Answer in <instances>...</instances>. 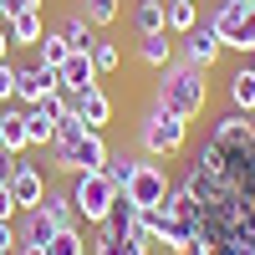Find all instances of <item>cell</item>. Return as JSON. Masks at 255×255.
Masks as SVG:
<instances>
[{
  "instance_id": "27",
  "label": "cell",
  "mask_w": 255,
  "mask_h": 255,
  "mask_svg": "<svg viewBox=\"0 0 255 255\" xmlns=\"http://www.w3.org/2000/svg\"><path fill=\"white\" fill-rule=\"evenodd\" d=\"M138 163H143V158H133V153H113V158H108V168H102V174H108V184H113L118 194H123V189L133 184V174H138Z\"/></svg>"
},
{
  "instance_id": "14",
  "label": "cell",
  "mask_w": 255,
  "mask_h": 255,
  "mask_svg": "<svg viewBox=\"0 0 255 255\" xmlns=\"http://www.w3.org/2000/svg\"><path fill=\"white\" fill-rule=\"evenodd\" d=\"M72 113L92 128V133H102V128L113 123V97L102 92V87H92V92H82V97H72Z\"/></svg>"
},
{
  "instance_id": "7",
  "label": "cell",
  "mask_w": 255,
  "mask_h": 255,
  "mask_svg": "<svg viewBox=\"0 0 255 255\" xmlns=\"http://www.w3.org/2000/svg\"><path fill=\"white\" fill-rule=\"evenodd\" d=\"M108 158H113L108 138H102V133H87L67 158H56L51 168H61V174H97V168H108Z\"/></svg>"
},
{
  "instance_id": "13",
  "label": "cell",
  "mask_w": 255,
  "mask_h": 255,
  "mask_svg": "<svg viewBox=\"0 0 255 255\" xmlns=\"http://www.w3.org/2000/svg\"><path fill=\"white\" fill-rule=\"evenodd\" d=\"M92 255H153V240H148V235H118V230L97 225Z\"/></svg>"
},
{
  "instance_id": "10",
  "label": "cell",
  "mask_w": 255,
  "mask_h": 255,
  "mask_svg": "<svg viewBox=\"0 0 255 255\" xmlns=\"http://www.w3.org/2000/svg\"><path fill=\"white\" fill-rule=\"evenodd\" d=\"M56 230H61V225H56L41 204H36V209H20V215H15V240H20V245H41V250H46V245L56 240ZM20 245H15V250H20Z\"/></svg>"
},
{
  "instance_id": "29",
  "label": "cell",
  "mask_w": 255,
  "mask_h": 255,
  "mask_svg": "<svg viewBox=\"0 0 255 255\" xmlns=\"http://www.w3.org/2000/svg\"><path fill=\"white\" fill-rule=\"evenodd\" d=\"M15 97V61L5 56V61H0V102H10Z\"/></svg>"
},
{
  "instance_id": "37",
  "label": "cell",
  "mask_w": 255,
  "mask_h": 255,
  "mask_svg": "<svg viewBox=\"0 0 255 255\" xmlns=\"http://www.w3.org/2000/svg\"><path fill=\"white\" fill-rule=\"evenodd\" d=\"M0 153H5V143H0Z\"/></svg>"
},
{
  "instance_id": "30",
  "label": "cell",
  "mask_w": 255,
  "mask_h": 255,
  "mask_svg": "<svg viewBox=\"0 0 255 255\" xmlns=\"http://www.w3.org/2000/svg\"><path fill=\"white\" fill-rule=\"evenodd\" d=\"M15 220H0V255H15Z\"/></svg>"
},
{
  "instance_id": "5",
  "label": "cell",
  "mask_w": 255,
  "mask_h": 255,
  "mask_svg": "<svg viewBox=\"0 0 255 255\" xmlns=\"http://www.w3.org/2000/svg\"><path fill=\"white\" fill-rule=\"evenodd\" d=\"M113 204H118V189L108 184L102 168H97V174H72V209L87 225H102V220L113 215Z\"/></svg>"
},
{
  "instance_id": "20",
  "label": "cell",
  "mask_w": 255,
  "mask_h": 255,
  "mask_svg": "<svg viewBox=\"0 0 255 255\" xmlns=\"http://www.w3.org/2000/svg\"><path fill=\"white\" fill-rule=\"evenodd\" d=\"M0 143H5V153H20V148H31V138H26V108L20 113H0Z\"/></svg>"
},
{
  "instance_id": "40",
  "label": "cell",
  "mask_w": 255,
  "mask_h": 255,
  "mask_svg": "<svg viewBox=\"0 0 255 255\" xmlns=\"http://www.w3.org/2000/svg\"><path fill=\"white\" fill-rule=\"evenodd\" d=\"M250 113H255V108H250Z\"/></svg>"
},
{
  "instance_id": "22",
  "label": "cell",
  "mask_w": 255,
  "mask_h": 255,
  "mask_svg": "<svg viewBox=\"0 0 255 255\" xmlns=\"http://www.w3.org/2000/svg\"><path fill=\"white\" fill-rule=\"evenodd\" d=\"M163 5H168V0H138V5H133V31H138V36L168 31V26H163Z\"/></svg>"
},
{
  "instance_id": "24",
  "label": "cell",
  "mask_w": 255,
  "mask_h": 255,
  "mask_svg": "<svg viewBox=\"0 0 255 255\" xmlns=\"http://www.w3.org/2000/svg\"><path fill=\"white\" fill-rule=\"evenodd\" d=\"M87 56H92L97 77H113V72L123 67V46H118V41H108V36H97L92 46H87Z\"/></svg>"
},
{
  "instance_id": "17",
  "label": "cell",
  "mask_w": 255,
  "mask_h": 255,
  "mask_svg": "<svg viewBox=\"0 0 255 255\" xmlns=\"http://www.w3.org/2000/svg\"><path fill=\"white\" fill-rule=\"evenodd\" d=\"M41 209L61 225V230H72L77 225V209H72V189H61V184H46V194H41Z\"/></svg>"
},
{
  "instance_id": "3",
  "label": "cell",
  "mask_w": 255,
  "mask_h": 255,
  "mask_svg": "<svg viewBox=\"0 0 255 255\" xmlns=\"http://www.w3.org/2000/svg\"><path fill=\"white\" fill-rule=\"evenodd\" d=\"M138 143H143V153H153V158H174L189 143V123L174 118V113H163V108H148L138 118Z\"/></svg>"
},
{
  "instance_id": "21",
  "label": "cell",
  "mask_w": 255,
  "mask_h": 255,
  "mask_svg": "<svg viewBox=\"0 0 255 255\" xmlns=\"http://www.w3.org/2000/svg\"><path fill=\"white\" fill-rule=\"evenodd\" d=\"M5 26H10V41H15V46H36V41H41V31H46V26H41V5H36V10L10 15Z\"/></svg>"
},
{
  "instance_id": "36",
  "label": "cell",
  "mask_w": 255,
  "mask_h": 255,
  "mask_svg": "<svg viewBox=\"0 0 255 255\" xmlns=\"http://www.w3.org/2000/svg\"><path fill=\"white\" fill-rule=\"evenodd\" d=\"M250 67H255V51H250Z\"/></svg>"
},
{
  "instance_id": "6",
  "label": "cell",
  "mask_w": 255,
  "mask_h": 255,
  "mask_svg": "<svg viewBox=\"0 0 255 255\" xmlns=\"http://www.w3.org/2000/svg\"><path fill=\"white\" fill-rule=\"evenodd\" d=\"M220 51H225V41H220V31L209 26V20H199V26L184 31V41H179V61H189V67H199V72L215 67Z\"/></svg>"
},
{
  "instance_id": "32",
  "label": "cell",
  "mask_w": 255,
  "mask_h": 255,
  "mask_svg": "<svg viewBox=\"0 0 255 255\" xmlns=\"http://www.w3.org/2000/svg\"><path fill=\"white\" fill-rule=\"evenodd\" d=\"M36 5H41V0H0V15L10 20V15H20V10H36Z\"/></svg>"
},
{
  "instance_id": "25",
  "label": "cell",
  "mask_w": 255,
  "mask_h": 255,
  "mask_svg": "<svg viewBox=\"0 0 255 255\" xmlns=\"http://www.w3.org/2000/svg\"><path fill=\"white\" fill-rule=\"evenodd\" d=\"M230 102H235V113H250L255 108V67H250V61L230 77Z\"/></svg>"
},
{
  "instance_id": "19",
  "label": "cell",
  "mask_w": 255,
  "mask_h": 255,
  "mask_svg": "<svg viewBox=\"0 0 255 255\" xmlns=\"http://www.w3.org/2000/svg\"><path fill=\"white\" fill-rule=\"evenodd\" d=\"M56 31H61V41H67L72 51H87L92 41H97V31L87 26V15H82V10H67V15H61V26H56Z\"/></svg>"
},
{
  "instance_id": "23",
  "label": "cell",
  "mask_w": 255,
  "mask_h": 255,
  "mask_svg": "<svg viewBox=\"0 0 255 255\" xmlns=\"http://www.w3.org/2000/svg\"><path fill=\"white\" fill-rule=\"evenodd\" d=\"M72 56V46L61 41V31H41V41H36V61L41 67H51V72H61V61Z\"/></svg>"
},
{
  "instance_id": "16",
  "label": "cell",
  "mask_w": 255,
  "mask_h": 255,
  "mask_svg": "<svg viewBox=\"0 0 255 255\" xmlns=\"http://www.w3.org/2000/svg\"><path fill=\"white\" fill-rule=\"evenodd\" d=\"M138 61H143V67H153V72H163L168 61H174V36H168V31L138 36Z\"/></svg>"
},
{
  "instance_id": "18",
  "label": "cell",
  "mask_w": 255,
  "mask_h": 255,
  "mask_svg": "<svg viewBox=\"0 0 255 255\" xmlns=\"http://www.w3.org/2000/svg\"><path fill=\"white\" fill-rule=\"evenodd\" d=\"M163 26H168V36L194 31L199 26V0H168V5H163Z\"/></svg>"
},
{
  "instance_id": "39",
  "label": "cell",
  "mask_w": 255,
  "mask_h": 255,
  "mask_svg": "<svg viewBox=\"0 0 255 255\" xmlns=\"http://www.w3.org/2000/svg\"><path fill=\"white\" fill-rule=\"evenodd\" d=\"M0 20H5V15H0Z\"/></svg>"
},
{
  "instance_id": "33",
  "label": "cell",
  "mask_w": 255,
  "mask_h": 255,
  "mask_svg": "<svg viewBox=\"0 0 255 255\" xmlns=\"http://www.w3.org/2000/svg\"><path fill=\"white\" fill-rule=\"evenodd\" d=\"M10 46H15V41H10V26H5V20H0V61L10 56Z\"/></svg>"
},
{
  "instance_id": "35",
  "label": "cell",
  "mask_w": 255,
  "mask_h": 255,
  "mask_svg": "<svg viewBox=\"0 0 255 255\" xmlns=\"http://www.w3.org/2000/svg\"><path fill=\"white\" fill-rule=\"evenodd\" d=\"M15 255H46V250H41V245H20Z\"/></svg>"
},
{
  "instance_id": "2",
  "label": "cell",
  "mask_w": 255,
  "mask_h": 255,
  "mask_svg": "<svg viewBox=\"0 0 255 255\" xmlns=\"http://www.w3.org/2000/svg\"><path fill=\"white\" fill-rule=\"evenodd\" d=\"M143 230L153 235V245H163L168 255H189L199 240V220L179 215L174 204H158V209H143Z\"/></svg>"
},
{
  "instance_id": "28",
  "label": "cell",
  "mask_w": 255,
  "mask_h": 255,
  "mask_svg": "<svg viewBox=\"0 0 255 255\" xmlns=\"http://www.w3.org/2000/svg\"><path fill=\"white\" fill-rule=\"evenodd\" d=\"M46 255H82V230H56V240L46 245Z\"/></svg>"
},
{
  "instance_id": "38",
  "label": "cell",
  "mask_w": 255,
  "mask_h": 255,
  "mask_svg": "<svg viewBox=\"0 0 255 255\" xmlns=\"http://www.w3.org/2000/svg\"><path fill=\"white\" fill-rule=\"evenodd\" d=\"M0 113H5V102H0Z\"/></svg>"
},
{
  "instance_id": "1",
  "label": "cell",
  "mask_w": 255,
  "mask_h": 255,
  "mask_svg": "<svg viewBox=\"0 0 255 255\" xmlns=\"http://www.w3.org/2000/svg\"><path fill=\"white\" fill-rule=\"evenodd\" d=\"M204 77H209V72L189 67V61H168V67L158 72V82H153V108L174 113V118H184V123H194V118L204 113V102H209V82H204Z\"/></svg>"
},
{
  "instance_id": "26",
  "label": "cell",
  "mask_w": 255,
  "mask_h": 255,
  "mask_svg": "<svg viewBox=\"0 0 255 255\" xmlns=\"http://www.w3.org/2000/svg\"><path fill=\"white\" fill-rule=\"evenodd\" d=\"M82 15H87V26L92 31H108L113 26V20L123 15V5H118V0H82V5H77Z\"/></svg>"
},
{
  "instance_id": "12",
  "label": "cell",
  "mask_w": 255,
  "mask_h": 255,
  "mask_svg": "<svg viewBox=\"0 0 255 255\" xmlns=\"http://www.w3.org/2000/svg\"><path fill=\"white\" fill-rule=\"evenodd\" d=\"M5 184H10V199H15L20 209H36L41 194H46V179H41V168H36V163H20V158H15V168H10V179H5Z\"/></svg>"
},
{
  "instance_id": "31",
  "label": "cell",
  "mask_w": 255,
  "mask_h": 255,
  "mask_svg": "<svg viewBox=\"0 0 255 255\" xmlns=\"http://www.w3.org/2000/svg\"><path fill=\"white\" fill-rule=\"evenodd\" d=\"M15 215H20V204L10 199V184L0 179V220H15Z\"/></svg>"
},
{
  "instance_id": "8",
  "label": "cell",
  "mask_w": 255,
  "mask_h": 255,
  "mask_svg": "<svg viewBox=\"0 0 255 255\" xmlns=\"http://www.w3.org/2000/svg\"><path fill=\"white\" fill-rule=\"evenodd\" d=\"M168 189H174V184H168V174H163L158 163H138V174H133V184H128L123 194L133 199L138 209H158L168 199Z\"/></svg>"
},
{
  "instance_id": "4",
  "label": "cell",
  "mask_w": 255,
  "mask_h": 255,
  "mask_svg": "<svg viewBox=\"0 0 255 255\" xmlns=\"http://www.w3.org/2000/svg\"><path fill=\"white\" fill-rule=\"evenodd\" d=\"M209 26L220 31V41L230 51H255V0H220L215 15H209Z\"/></svg>"
},
{
  "instance_id": "34",
  "label": "cell",
  "mask_w": 255,
  "mask_h": 255,
  "mask_svg": "<svg viewBox=\"0 0 255 255\" xmlns=\"http://www.w3.org/2000/svg\"><path fill=\"white\" fill-rule=\"evenodd\" d=\"M189 255H220V245H209V240H194V250Z\"/></svg>"
},
{
  "instance_id": "15",
  "label": "cell",
  "mask_w": 255,
  "mask_h": 255,
  "mask_svg": "<svg viewBox=\"0 0 255 255\" xmlns=\"http://www.w3.org/2000/svg\"><path fill=\"white\" fill-rule=\"evenodd\" d=\"M102 225H108V230H118V235H148V230H143V209H138L133 199H128V194H118L113 215L102 220ZM148 240H153V235H148Z\"/></svg>"
},
{
  "instance_id": "11",
  "label": "cell",
  "mask_w": 255,
  "mask_h": 255,
  "mask_svg": "<svg viewBox=\"0 0 255 255\" xmlns=\"http://www.w3.org/2000/svg\"><path fill=\"white\" fill-rule=\"evenodd\" d=\"M56 77H61V92H67V97H82V92H92L97 82H102L87 51H72L67 61H61V72H56Z\"/></svg>"
},
{
  "instance_id": "9",
  "label": "cell",
  "mask_w": 255,
  "mask_h": 255,
  "mask_svg": "<svg viewBox=\"0 0 255 255\" xmlns=\"http://www.w3.org/2000/svg\"><path fill=\"white\" fill-rule=\"evenodd\" d=\"M51 92H61V77L51 67H41V61L36 67H15V97L26 102V108L41 102V97H51Z\"/></svg>"
}]
</instances>
